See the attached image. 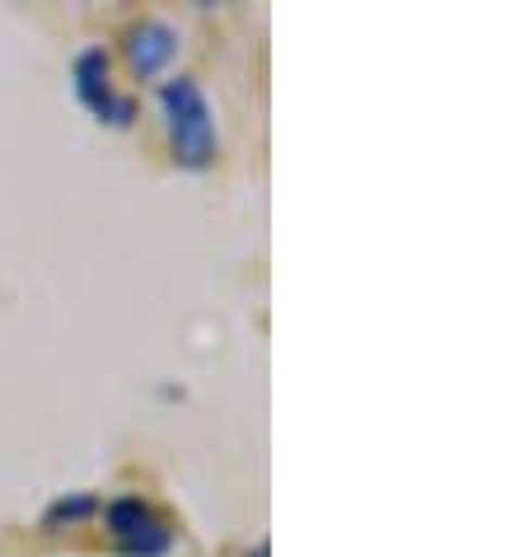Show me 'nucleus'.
<instances>
[{"instance_id": "nucleus-2", "label": "nucleus", "mask_w": 524, "mask_h": 557, "mask_svg": "<svg viewBox=\"0 0 524 557\" xmlns=\"http://www.w3.org/2000/svg\"><path fill=\"white\" fill-rule=\"evenodd\" d=\"M103 524L108 539L117 544L122 557H164L174 548V530L150 502L141 497H117L103 506Z\"/></svg>"}, {"instance_id": "nucleus-3", "label": "nucleus", "mask_w": 524, "mask_h": 557, "mask_svg": "<svg viewBox=\"0 0 524 557\" xmlns=\"http://www.w3.org/2000/svg\"><path fill=\"white\" fill-rule=\"evenodd\" d=\"M71 81H75V99H80L99 122H108V127H132L136 103L113 89V61H108L103 48H85L75 57Z\"/></svg>"}, {"instance_id": "nucleus-1", "label": "nucleus", "mask_w": 524, "mask_h": 557, "mask_svg": "<svg viewBox=\"0 0 524 557\" xmlns=\"http://www.w3.org/2000/svg\"><path fill=\"white\" fill-rule=\"evenodd\" d=\"M160 113L169 132V154L178 169H211L221 154V132H215V108L207 89L192 75H174L160 85Z\"/></svg>"}, {"instance_id": "nucleus-5", "label": "nucleus", "mask_w": 524, "mask_h": 557, "mask_svg": "<svg viewBox=\"0 0 524 557\" xmlns=\"http://www.w3.org/2000/svg\"><path fill=\"white\" fill-rule=\"evenodd\" d=\"M95 510H99V502H95V497L75 492V497L52 502V506H48V516H42V524H48V530H61V524H80V520H89Z\"/></svg>"}, {"instance_id": "nucleus-4", "label": "nucleus", "mask_w": 524, "mask_h": 557, "mask_svg": "<svg viewBox=\"0 0 524 557\" xmlns=\"http://www.w3.org/2000/svg\"><path fill=\"white\" fill-rule=\"evenodd\" d=\"M127 66L136 81H155V75L178 57V28H169L164 20H141L127 34Z\"/></svg>"}]
</instances>
